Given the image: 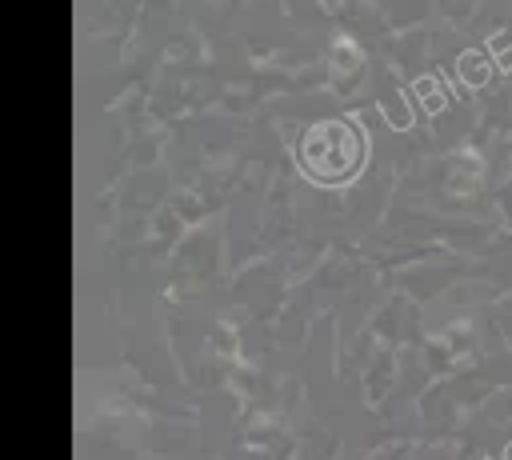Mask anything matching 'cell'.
Here are the masks:
<instances>
[{
    "instance_id": "6da1fadb",
    "label": "cell",
    "mask_w": 512,
    "mask_h": 460,
    "mask_svg": "<svg viewBox=\"0 0 512 460\" xmlns=\"http://www.w3.org/2000/svg\"><path fill=\"white\" fill-rule=\"evenodd\" d=\"M364 160V136L344 120H324L304 132L300 140V164L312 180L340 184L348 180Z\"/></svg>"
}]
</instances>
